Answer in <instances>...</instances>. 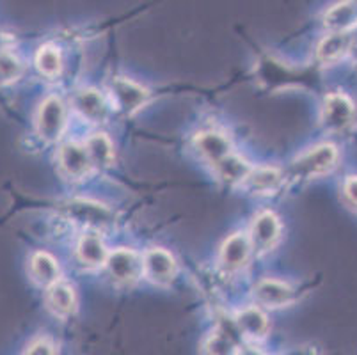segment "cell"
Here are the masks:
<instances>
[{"label": "cell", "mask_w": 357, "mask_h": 355, "mask_svg": "<svg viewBox=\"0 0 357 355\" xmlns=\"http://www.w3.org/2000/svg\"><path fill=\"white\" fill-rule=\"evenodd\" d=\"M110 93L116 100L119 109L125 114H132L141 109L148 100V91L142 89L135 82L128 78H114V82L110 84Z\"/></svg>", "instance_id": "52a82bcc"}, {"label": "cell", "mask_w": 357, "mask_h": 355, "mask_svg": "<svg viewBox=\"0 0 357 355\" xmlns=\"http://www.w3.org/2000/svg\"><path fill=\"white\" fill-rule=\"evenodd\" d=\"M255 297L259 304L267 305V308H283L291 302L294 292L284 282L274 281V279H263L256 285Z\"/></svg>", "instance_id": "30bf717a"}, {"label": "cell", "mask_w": 357, "mask_h": 355, "mask_svg": "<svg viewBox=\"0 0 357 355\" xmlns=\"http://www.w3.org/2000/svg\"><path fill=\"white\" fill-rule=\"evenodd\" d=\"M75 109L79 110L86 119L93 123L103 121L107 117V103L102 94L95 89H82L73 98Z\"/></svg>", "instance_id": "8fae6325"}, {"label": "cell", "mask_w": 357, "mask_h": 355, "mask_svg": "<svg viewBox=\"0 0 357 355\" xmlns=\"http://www.w3.org/2000/svg\"><path fill=\"white\" fill-rule=\"evenodd\" d=\"M245 183L256 194H272L281 183V174L278 169L272 167L252 169Z\"/></svg>", "instance_id": "ffe728a7"}, {"label": "cell", "mask_w": 357, "mask_h": 355, "mask_svg": "<svg viewBox=\"0 0 357 355\" xmlns=\"http://www.w3.org/2000/svg\"><path fill=\"white\" fill-rule=\"evenodd\" d=\"M204 355H238V345H236V338L231 332L226 328H219L213 332L208 340L204 341Z\"/></svg>", "instance_id": "44dd1931"}, {"label": "cell", "mask_w": 357, "mask_h": 355, "mask_svg": "<svg viewBox=\"0 0 357 355\" xmlns=\"http://www.w3.org/2000/svg\"><path fill=\"white\" fill-rule=\"evenodd\" d=\"M345 194L352 204L357 206V176H350L349 180L345 181Z\"/></svg>", "instance_id": "484cf974"}, {"label": "cell", "mask_w": 357, "mask_h": 355, "mask_svg": "<svg viewBox=\"0 0 357 355\" xmlns=\"http://www.w3.org/2000/svg\"><path fill=\"white\" fill-rule=\"evenodd\" d=\"M105 266L112 279L123 285L137 281L142 273V259L132 249H118L109 252Z\"/></svg>", "instance_id": "7a4b0ae2"}, {"label": "cell", "mask_w": 357, "mask_h": 355, "mask_svg": "<svg viewBox=\"0 0 357 355\" xmlns=\"http://www.w3.org/2000/svg\"><path fill=\"white\" fill-rule=\"evenodd\" d=\"M79 259L86 266H102L105 265L109 258V250L105 249V243L96 233H87L80 239L79 247H77Z\"/></svg>", "instance_id": "5bb4252c"}, {"label": "cell", "mask_w": 357, "mask_h": 355, "mask_svg": "<svg viewBox=\"0 0 357 355\" xmlns=\"http://www.w3.org/2000/svg\"><path fill=\"white\" fill-rule=\"evenodd\" d=\"M64 126H66V107H64L63 100L57 96H48L41 103L38 117H36L38 133L45 141L54 142L63 135Z\"/></svg>", "instance_id": "6da1fadb"}, {"label": "cell", "mask_w": 357, "mask_h": 355, "mask_svg": "<svg viewBox=\"0 0 357 355\" xmlns=\"http://www.w3.org/2000/svg\"><path fill=\"white\" fill-rule=\"evenodd\" d=\"M235 324L238 332L245 334L251 340H261L268 332V318L267 315L258 308H248L236 315Z\"/></svg>", "instance_id": "7c38bea8"}, {"label": "cell", "mask_w": 357, "mask_h": 355, "mask_svg": "<svg viewBox=\"0 0 357 355\" xmlns=\"http://www.w3.org/2000/svg\"><path fill=\"white\" fill-rule=\"evenodd\" d=\"M22 75V63L16 55L0 52V86L18 80Z\"/></svg>", "instance_id": "cb8c5ba5"}, {"label": "cell", "mask_w": 357, "mask_h": 355, "mask_svg": "<svg viewBox=\"0 0 357 355\" xmlns=\"http://www.w3.org/2000/svg\"><path fill=\"white\" fill-rule=\"evenodd\" d=\"M238 355H263L258 348H245V350L240 352Z\"/></svg>", "instance_id": "4316f807"}, {"label": "cell", "mask_w": 357, "mask_h": 355, "mask_svg": "<svg viewBox=\"0 0 357 355\" xmlns=\"http://www.w3.org/2000/svg\"><path fill=\"white\" fill-rule=\"evenodd\" d=\"M142 272L149 281L157 285H169L176 275V263L167 250L151 249L142 258Z\"/></svg>", "instance_id": "277c9868"}, {"label": "cell", "mask_w": 357, "mask_h": 355, "mask_svg": "<svg viewBox=\"0 0 357 355\" xmlns=\"http://www.w3.org/2000/svg\"><path fill=\"white\" fill-rule=\"evenodd\" d=\"M350 47V38L347 32H334L320 41L317 48L318 59L326 64H333L347 54Z\"/></svg>", "instance_id": "2e32d148"}, {"label": "cell", "mask_w": 357, "mask_h": 355, "mask_svg": "<svg viewBox=\"0 0 357 355\" xmlns=\"http://www.w3.org/2000/svg\"><path fill=\"white\" fill-rule=\"evenodd\" d=\"M59 164L63 167V171L66 172L70 178L79 180L82 176H86L91 171L93 164H91L89 153H87L86 146L75 144H64L59 151Z\"/></svg>", "instance_id": "9c48e42d"}, {"label": "cell", "mask_w": 357, "mask_h": 355, "mask_svg": "<svg viewBox=\"0 0 357 355\" xmlns=\"http://www.w3.org/2000/svg\"><path fill=\"white\" fill-rule=\"evenodd\" d=\"M36 66L47 77H57L61 73V54L55 47L40 48L38 55H36Z\"/></svg>", "instance_id": "603a6c76"}, {"label": "cell", "mask_w": 357, "mask_h": 355, "mask_svg": "<svg viewBox=\"0 0 357 355\" xmlns=\"http://www.w3.org/2000/svg\"><path fill=\"white\" fill-rule=\"evenodd\" d=\"M215 169L220 178L228 183H245L252 171L251 165L236 155L224 156L222 160L217 162Z\"/></svg>", "instance_id": "ac0fdd59"}, {"label": "cell", "mask_w": 357, "mask_h": 355, "mask_svg": "<svg viewBox=\"0 0 357 355\" xmlns=\"http://www.w3.org/2000/svg\"><path fill=\"white\" fill-rule=\"evenodd\" d=\"M252 243L245 233H235L231 234L226 242H224L222 249H220V265L228 272H236L248 263L249 256H251Z\"/></svg>", "instance_id": "8992f818"}, {"label": "cell", "mask_w": 357, "mask_h": 355, "mask_svg": "<svg viewBox=\"0 0 357 355\" xmlns=\"http://www.w3.org/2000/svg\"><path fill=\"white\" fill-rule=\"evenodd\" d=\"M354 119V103L342 93L329 94L324 102L322 123L327 130H343Z\"/></svg>", "instance_id": "5b68a950"}, {"label": "cell", "mask_w": 357, "mask_h": 355, "mask_svg": "<svg viewBox=\"0 0 357 355\" xmlns=\"http://www.w3.org/2000/svg\"><path fill=\"white\" fill-rule=\"evenodd\" d=\"M196 148L199 149L201 155L204 158H208L213 162V165L219 160H222L224 156L231 155V144L222 133L217 132H204L196 137Z\"/></svg>", "instance_id": "4fadbf2b"}, {"label": "cell", "mask_w": 357, "mask_h": 355, "mask_svg": "<svg viewBox=\"0 0 357 355\" xmlns=\"http://www.w3.org/2000/svg\"><path fill=\"white\" fill-rule=\"evenodd\" d=\"M86 149L89 153L91 164L98 165V167H107L114 158L112 142L109 141V137L105 133H96V135L91 137L86 144Z\"/></svg>", "instance_id": "7402d4cb"}, {"label": "cell", "mask_w": 357, "mask_h": 355, "mask_svg": "<svg viewBox=\"0 0 357 355\" xmlns=\"http://www.w3.org/2000/svg\"><path fill=\"white\" fill-rule=\"evenodd\" d=\"M25 355H55V352H54V347H52L50 341L40 340L29 347L27 354Z\"/></svg>", "instance_id": "d4e9b609"}, {"label": "cell", "mask_w": 357, "mask_h": 355, "mask_svg": "<svg viewBox=\"0 0 357 355\" xmlns=\"http://www.w3.org/2000/svg\"><path fill=\"white\" fill-rule=\"evenodd\" d=\"M357 24V4L343 2L331 8L326 15V27L334 32H345Z\"/></svg>", "instance_id": "d6986e66"}, {"label": "cell", "mask_w": 357, "mask_h": 355, "mask_svg": "<svg viewBox=\"0 0 357 355\" xmlns=\"http://www.w3.org/2000/svg\"><path fill=\"white\" fill-rule=\"evenodd\" d=\"M31 273L41 286H48L59 281V265L47 252H36L31 259Z\"/></svg>", "instance_id": "e0dca14e"}, {"label": "cell", "mask_w": 357, "mask_h": 355, "mask_svg": "<svg viewBox=\"0 0 357 355\" xmlns=\"http://www.w3.org/2000/svg\"><path fill=\"white\" fill-rule=\"evenodd\" d=\"M337 158V151L333 144H320L317 148L310 149L304 153L297 162L294 169L301 176H320L329 172L334 167Z\"/></svg>", "instance_id": "3957f363"}, {"label": "cell", "mask_w": 357, "mask_h": 355, "mask_svg": "<svg viewBox=\"0 0 357 355\" xmlns=\"http://www.w3.org/2000/svg\"><path fill=\"white\" fill-rule=\"evenodd\" d=\"M279 234H281V224H279L278 217L272 211H263L252 222L249 239H251V243L255 247L267 250L275 246V242L279 240Z\"/></svg>", "instance_id": "ba28073f"}, {"label": "cell", "mask_w": 357, "mask_h": 355, "mask_svg": "<svg viewBox=\"0 0 357 355\" xmlns=\"http://www.w3.org/2000/svg\"><path fill=\"white\" fill-rule=\"evenodd\" d=\"M48 308L59 315V317H70L71 312H75L77 308V299H75V292L68 282L57 281L48 288L47 295Z\"/></svg>", "instance_id": "9a60e30c"}]
</instances>
